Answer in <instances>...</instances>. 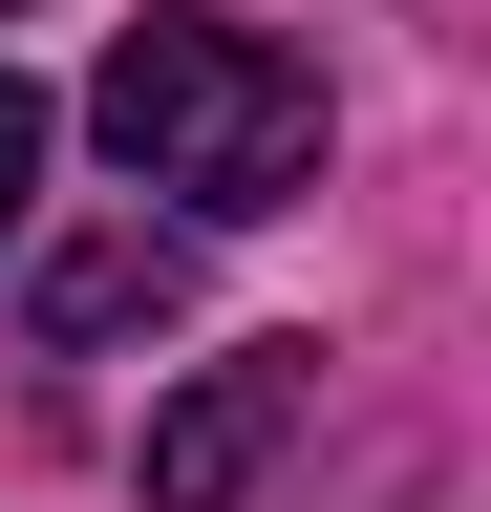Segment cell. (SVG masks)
Masks as SVG:
<instances>
[{
  "mask_svg": "<svg viewBox=\"0 0 491 512\" xmlns=\"http://www.w3.org/2000/svg\"><path fill=\"white\" fill-rule=\"evenodd\" d=\"M86 128L129 150V192H171V214H278V192H321V64L214 22V0H171V22H129L86 64Z\"/></svg>",
  "mask_w": 491,
  "mask_h": 512,
  "instance_id": "cell-1",
  "label": "cell"
},
{
  "mask_svg": "<svg viewBox=\"0 0 491 512\" xmlns=\"http://www.w3.org/2000/svg\"><path fill=\"white\" fill-rule=\"evenodd\" d=\"M299 406H321V363H299V342L214 363L193 406H150V512H235V491H257L278 448H299Z\"/></svg>",
  "mask_w": 491,
  "mask_h": 512,
  "instance_id": "cell-2",
  "label": "cell"
},
{
  "mask_svg": "<svg viewBox=\"0 0 491 512\" xmlns=\"http://www.w3.org/2000/svg\"><path fill=\"white\" fill-rule=\"evenodd\" d=\"M129 320H171V235H150V214L43 256V342H129Z\"/></svg>",
  "mask_w": 491,
  "mask_h": 512,
  "instance_id": "cell-3",
  "label": "cell"
},
{
  "mask_svg": "<svg viewBox=\"0 0 491 512\" xmlns=\"http://www.w3.org/2000/svg\"><path fill=\"white\" fill-rule=\"evenodd\" d=\"M22 214H43V86L0 64V256H22Z\"/></svg>",
  "mask_w": 491,
  "mask_h": 512,
  "instance_id": "cell-4",
  "label": "cell"
},
{
  "mask_svg": "<svg viewBox=\"0 0 491 512\" xmlns=\"http://www.w3.org/2000/svg\"><path fill=\"white\" fill-rule=\"evenodd\" d=\"M0 22H22V0H0Z\"/></svg>",
  "mask_w": 491,
  "mask_h": 512,
  "instance_id": "cell-5",
  "label": "cell"
}]
</instances>
